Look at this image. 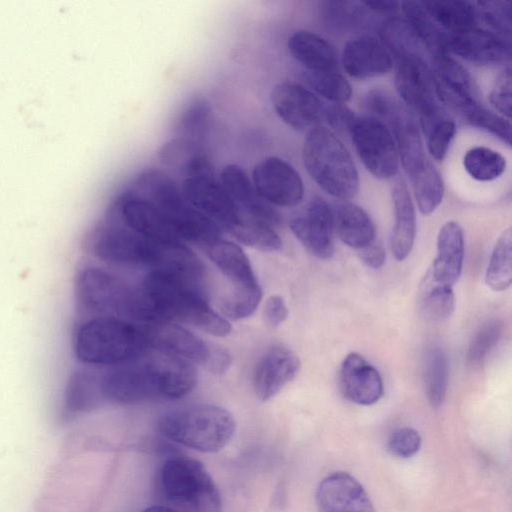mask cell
Returning <instances> with one entry per match:
<instances>
[{
  "label": "cell",
  "instance_id": "cell-47",
  "mask_svg": "<svg viewBox=\"0 0 512 512\" xmlns=\"http://www.w3.org/2000/svg\"><path fill=\"white\" fill-rule=\"evenodd\" d=\"M362 107L371 118L381 121L385 125L391 120L400 103L385 89L373 88L366 92L362 98Z\"/></svg>",
  "mask_w": 512,
  "mask_h": 512
},
{
  "label": "cell",
  "instance_id": "cell-37",
  "mask_svg": "<svg viewBox=\"0 0 512 512\" xmlns=\"http://www.w3.org/2000/svg\"><path fill=\"white\" fill-rule=\"evenodd\" d=\"M448 360L438 346L428 349L424 360V381L428 401L434 408L443 403L448 387Z\"/></svg>",
  "mask_w": 512,
  "mask_h": 512
},
{
  "label": "cell",
  "instance_id": "cell-1",
  "mask_svg": "<svg viewBox=\"0 0 512 512\" xmlns=\"http://www.w3.org/2000/svg\"><path fill=\"white\" fill-rule=\"evenodd\" d=\"M202 269H154L138 288L139 321L185 322L217 337L230 333V323L209 305Z\"/></svg>",
  "mask_w": 512,
  "mask_h": 512
},
{
  "label": "cell",
  "instance_id": "cell-19",
  "mask_svg": "<svg viewBox=\"0 0 512 512\" xmlns=\"http://www.w3.org/2000/svg\"><path fill=\"white\" fill-rule=\"evenodd\" d=\"M148 345L189 363L206 365L212 347L186 328L171 322L154 323L145 327Z\"/></svg>",
  "mask_w": 512,
  "mask_h": 512
},
{
  "label": "cell",
  "instance_id": "cell-52",
  "mask_svg": "<svg viewBox=\"0 0 512 512\" xmlns=\"http://www.w3.org/2000/svg\"><path fill=\"white\" fill-rule=\"evenodd\" d=\"M355 114L342 104H334L324 111L327 122L335 129L347 131Z\"/></svg>",
  "mask_w": 512,
  "mask_h": 512
},
{
  "label": "cell",
  "instance_id": "cell-45",
  "mask_svg": "<svg viewBox=\"0 0 512 512\" xmlns=\"http://www.w3.org/2000/svg\"><path fill=\"white\" fill-rule=\"evenodd\" d=\"M478 16L501 37L511 35V4L508 1H478L474 3Z\"/></svg>",
  "mask_w": 512,
  "mask_h": 512
},
{
  "label": "cell",
  "instance_id": "cell-29",
  "mask_svg": "<svg viewBox=\"0 0 512 512\" xmlns=\"http://www.w3.org/2000/svg\"><path fill=\"white\" fill-rule=\"evenodd\" d=\"M291 56L308 72L337 71L338 55L335 47L317 33L299 30L287 42Z\"/></svg>",
  "mask_w": 512,
  "mask_h": 512
},
{
  "label": "cell",
  "instance_id": "cell-10",
  "mask_svg": "<svg viewBox=\"0 0 512 512\" xmlns=\"http://www.w3.org/2000/svg\"><path fill=\"white\" fill-rule=\"evenodd\" d=\"M347 132L370 174L382 180L396 176L399 154L392 133L384 123L369 116L355 115Z\"/></svg>",
  "mask_w": 512,
  "mask_h": 512
},
{
  "label": "cell",
  "instance_id": "cell-15",
  "mask_svg": "<svg viewBox=\"0 0 512 512\" xmlns=\"http://www.w3.org/2000/svg\"><path fill=\"white\" fill-rule=\"evenodd\" d=\"M271 103L277 116L298 131L318 126L324 117L322 101L310 89L296 82L277 83L271 91Z\"/></svg>",
  "mask_w": 512,
  "mask_h": 512
},
{
  "label": "cell",
  "instance_id": "cell-4",
  "mask_svg": "<svg viewBox=\"0 0 512 512\" xmlns=\"http://www.w3.org/2000/svg\"><path fill=\"white\" fill-rule=\"evenodd\" d=\"M304 167L327 194L346 201L359 189L356 165L340 139L328 128L316 126L307 133L302 149Z\"/></svg>",
  "mask_w": 512,
  "mask_h": 512
},
{
  "label": "cell",
  "instance_id": "cell-40",
  "mask_svg": "<svg viewBox=\"0 0 512 512\" xmlns=\"http://www.w3.org/2000/svg\"><path fill=\"white\" fill-rule=\"evenodd\" d=\"M305 82L319 95L333 102L344 104L352 96V87L338 71L306 72Z\"/></svg>",
  "mask_w": 512,
  "mask_h": 512
},
{
  "label": "cell",
  "instance_id": "cell-46",
  "mask_svg": "<svg viewBox=\"0 0 512 512\" xmlns=\"http://www.w3.org/2000/svg\"><path fill=\"white\" fill-rule=\"evenodd\" d=\"M323 8L327 22L341 29L357 25L363 20L365 14V7L361 2L327 1Z\"/></svg>",
  "mask_w": 512,
  "mask_h": 512
},
{
  "label": "cell",
  "instance_id": "cell-16",
  "mask_svg": "<svg viewBox=\"0 0 512 512\" xmlns=\"http://www.w3.org/2000/svg\"><path fill=\"white\" fill-rule=\"evenodd\" d=\"M118 208L126 226L137 234L164 245L184 244L165 215L146 198L127 191L118 199Z\"/></svg>",
  "mask_w": 512,
  "mask_h": 512
},
{
  "label": "cell",
  "instance_id": "cell-39",
  "mask_svg": "<svg viewBox=\"0 0 512 512\" xmlns=\"http://www.w3.org/2000/svg\"><path fill=\"white\" fill-rule=\"evenodd\" d=\"M210 115L211 107L205 99L191 100L179 115L177 137L201 144L208 130Z\"/></svg>",
  "mask_w": 512,
  "mask_h": 512
},
{
  "label": "cell",
  "instance_id": "cell-8",
  "mask_svg": "<svg viewBox=\"0 0 512 512\" xmlns=\"http://www.w3.org/2000/svg\"><path fill=\"white\" fill-rule=\"evenodd\" d=\"M94 254L111 264L167 268L184 260L191 251L184 245H164L125 228H103L92 243Z\"/></svg>",
  "mask_w": 512,
  "mask_h": 512
},
{
  "label": "cell",
  "instance_id": "cell-55",
  "mask_svg": "<svg viewBox=\"0 0 512 512\" xmlns=\"http://www.w3.org/2000/svg\"><path fill=\"white\" fill-rule=\"evenodd\" d=\"M365 9L382 14H394L400 9V2L395 1H363Z\"/></svg>",
  "mask_w": 512,
  "mask_h": 512
},
{
  "label": "cell",
  "instance_id": "cell-5",
  "mask_svg": "<svg viewBox=\"0 0 512 512\" xmlns=\"http://www.w3.org/2000/svg\"><path fill=\"white\" fill-rule=\"evenodd\" d=\"M133 192L152 202L168 219L184 242L207 248L219 239L221 230L204 214L191 206L180 188L159 170L142 173Z\"/></svg>",
  "mask_w": 512,
  "mask_h": 512
},
{
  "label": "cell",
  "instance_id": "cell-33",
  "mask_svg": "<svg viewBox=\"0 0 512 512\" xmlns=\"http://www.w3.org/2000/svg\"><path fill=\"white\" fill-rule=\"evenodd\" d=\"M400 7L412 31L431 55L445 47L446 36L442 29L428 15L421 2L404 1Z\"/></svg>",
  "mask_w": 512,
  "mask_h": 512
},
{
  "label": "cell",
  "instance_id": "cell-7",
  "mask_svg": "<svg viewBox=\"0 0 512 512\" xmlns=\"http://www.w3.org/2000/svg\"><path fill=\"white\" fill-rule=\"evenodd\" d=\"M165 500L179 512H221L220 492L204 465L193 458L173 456L159 471Z\"/></svg>",
  "mask_w": 512,
  "mask_h": 512
},
{
  "label": "cell",
  "instance_id": "cell-28",
  "mask_svg": "<svg viewBox=\"0 0 512 512\" xmlns=\"http://www.w3.org/2000/svg\"><path fill=\"white\" fill-rule=\"evenodd\" d=\"M394 227L391 235V250L398 261L410 254L416 237V212L407 183L399 177L392 188Z\"/></svg>",
  "mask_w": 512,
  "mask_h": 512
},
{
  "label": "cell",
  "instance_id": "cell-22",
  "mask_svg": "<svg viewBox=\"0 0 512 512\" xmlns=\"http://www.w3.org/2000/svg\"><path fill=\"white\" fill-rule=\"evenodd\" d=\"M219 182L248 217L271 227L281 222L279 213L258 194L251 178L240 165H226Z\"/></svg>",
  "mask_w": 512,
  "mask_h": 512
},
{
  "label": "cell",
  "instance_id": "cell-18",
  "mask_svg": "<svg viewBox=\"0 0 512 512\" xmlns=\"http://www.w3.org/2000/svg\"><path fill=\"white\" fill-rule=\"evenodd\" d=\"M315 500L317 512H375L364 487L343 471L333 472L321 480Z\"/></svg>",
  "mask_w": 512,
  "mask_h": 512
},
{
  "label": "cell",
  "instance_id": "cell-21",
  "mask_svg": "<svg viewBox=\"0 0 512 512\" xmlns=\"http://www.w3.org/2000/svg\"><path fill=\"white\" fill-rule=\"evenodd\" d=\"M205 250L211 261L232 283L233 291L229 296L250 297L262 295L250 260L240 246L221 238Z\"/></svg>",
  "mask_w": 512,
  "mask_h": 512
},
{
  "label": "cell",
  "instance_id": "cell-41",
  "mask_svg": "<svg viewBox=\"0 0 512 512\" xmlns=\"http://www.w3.org/2000/svg\"><path fill=\"white\" fill-rule=\"evenodd\" d=\"M102 397L100 381L84 372L75 373L67 388L66 405L70 412H79L93 407Z\"/></svg>",
  "mask_w": 512,
  "mask_h": 512
},
{
  "label": "cell",
  "instance_id": "cell-32",
  "mask_svg": "<svg viewBox=\"0 0 512 512\" xmlns=\"http://www.w3.org/2000/svg\"><path fill=\"white\" fill-rule=\"evenodd\" d=\"M422 6L432 20L449 34H457L476 28L478 12L469 1H424Z\"/></svg>",
  "mask_w": 512,
  "mask_h": 512
},
{
  "label": "cell",
  "instance_id": "cell-54",
  "mask_svg": "<svg viewBox=\"0 0 512 512\" xmlns=\"http://www.w3.org/2000/svg\"><path fill=\"white\" fill-rule=\"evenodd\" d=\"M230 363L231 358L225 350L212 348L210 357L205 366L213 373H222L228 368Z\"/></svg>",
  "mask_w": 512,
  "mask_h": 512
},
{
  "label": "cell",
  "instance_id": "cell-6",
  "mask_svg": "<svg viewBox=\"0 0 512 512\" xmlns=\"http://www.w3.org/2000/svg\"><path fill=\"white\" fill-rule=\"evenodd\" d=\"M235 420L217 405H197L163 415L160 434L182 446L205 453L222 450L233 438Z\"/></svg>",
  "mask_w": 512,
  "mask_h": 512
},
{
  "label": "cell",
  "instance_id": "cell-27",
  "mask_svg": "<svg viewBox=\"0 0 512 512\" xmlns=\"http://www.w3.org/2000/svg\"><path fill=\"white\" fill-rule=\"evenodd\" d=\"M387 127L396 143L400 162L406 174L411 177L428 161L419 127L413 115L402 105L388 122Z\"/></svg>",
  "mask_w": 512,
  "mask_h": 512
},
{
  "label": "cell",
  "instance_id": "cell-17",
  "mask_svg": "<svg viewBox=\"0 0 512 512\" xmlns=\"http://www.w3.org/2000/svg\"><path fill=\"white\" fill-rule=\"evenodd\" d=\"M290 229L301 244L315 257L329 259L334 254L333 209L320 197H314L304 212L290 221Z\"/></svg>",
  "mask_w": 512,
  "mask_h": 512
},
{
  "label": "cell",
  "instance_id": "cell-42",
  "mask_svg": "<svg viewBox=\"0 0 512 512\" xmlns=\"http://www.w3.org/2000/svg\"><path fill=\"white\" fill-rule=\"evenodd\" d=\"M421 299L424 316L431 321H442L454 311L455 298L452 287L432 282L426 278Z\"/></svg>",
  "mask_w": 512,
  "mask_h": 512
},
{
  "label": "cell",
  "instance_id": "cell-44",
  "mask_svg": "<svg viewBox=\"0 0 512 512\" xmlns=\"http://www.w3.org/2000/svg\"><path fill=\"white\" fill-rule=\"evenodd\" d=\"M462 117L470 125L489 132L508 146L511 145V124L509 119L486 109L478 103L472 106Z\"/></svg>",
  "mask_w": 512,
  "mask_h": 512
},
{
  "label": "cell",
  "instance_id": "cell-3",
  "mask_svg": "<svg viewBox=\"0 0 512 512\" xmlns=\"http://www.w3.org/2000/svg\"><path fill=\"white\" fill-rule=\"evenodd\" d=\"M148 345L145 327L115 317H96L74 333L76 357L91 365H120L144 355Z\"/></svg>",
  "mask_w": 512,
  "mask_h": 512
},
{
  "label": "cell",
  "instance_id": "cell-56",
  "mask_svg": "<svg viewBox=\"0 0 512 512\" xmlns=\"http://www.w3.org/2000/svg\"><path fill=\"white\" fill-rule=\"evenodd\" d=\"M142 512H179L171 506L155 505L144 509Z\"/></svg>",
  "mask_w": 512,
  "mask_h": 512
},
{
  "label": "cell",
  "instance_id": "cell-14",
  "mask_svg": "<svg viewBox=\"0 0 512 512\" xmlns=\"http://www.w3.org/2000/svg\"><path fill=\"white\" fill-rule=\"evenodd\" d=\"M431 56L430 70L435 94L445 105L463 116L478 103L470 74L446 48Z\"/></svg>",
  "mask_w": 512,
  "mask_h": 512
},
{
  "label": "cell",
  "instance_id": "cell-23",
  "mask_svg": "<svg viewBox=\"0 0 512 512\" xmlns=\"http://www.w3.org/2000/svg\"><path fill=\"white\" fill-rule=\"evenodd\" d=\"M339 386L349 401L364 406L376 403L384 391L378 370L355 352L348 354L341 364Z\"/></svg>",
  "mask_w": 512,
  "mask_h": 512
},
{
  "label": "cell",
  "instance_id": "cell-53",
  "mask_svg": "<svg viewBox=\"0 0 512 512\" xmlns=\"http://www.w3.org/2000/svg\"><path fill=\"white\" fill-rule=\"evenodd\" d=\"M360 257L366 266L379 269L385 263L386 254L382 246L371 243L361 249Z\"/></svg>",
  "mask_w": 512,
  "mask_h": 512
},
{
  "label": "cell",
  "instance_id": "cell-49",
  "mask_svg": "<svg viewBox=\"0 0 512 512\" xmlns=\"http://www.w3.org/2000/svg\"><path fill=\"white\" fill-rule=\"evenodd\" d=\"M422 439L417 430L411 427L398 428L388 438L389 452L398 458H410L420 449Z\"/></svg>",
  "mask_w": 512,
  "mask_h": 512
},
{
  "label": "cell",
  "instance_id": "cell-35",
  "mask_svg": "<svg viewBox=\"0 0 512 512\" xmlns=\"http://www.w3.org/2000/svg\"><path fill=\"white\" fill-rule=\"evenodd\" d=\"M409 178L418 209L424 215L431 214L440 205L444 197V182L440 173L428 160L421 169Z\"/></svg>",
  "mask_w": 512,
  "mask_h": 512
},
{
  "label": "cell",
  "instance_id": "cell-43",
  "mask_svg": "<svg viewBox=\"0 0 512 512\" xmlns=\"http://www.w3.org/2000/svg\"><path fill=\"white\" fill-rule=\"evenodd\" d=\"M504 323L499 319H491L483 323L467 349L466 360L470 365L481 363L499 341Z\"/></svg>",
  "mask_w": 512,
  "mask_h": 512
},
{
  "label": "cell",
  "instance_id": "cell-30",
  "mask_svg": "<svg viewBox=\"0 0 512 512\" xmlns=\"http://www.w3.org/2000/svg\"><path fill=\"white\" fill-rule=\"evenodd\" d=\"M334 230L346 245L362 249L373 243L376 229L370 216L361 207L344 202L333 210Z\"/></svg>",
  "mask_w": 512,
  "mask_h": 512
},
{
  "label": "cell",
  "instance_id": "cell-12",
  "mask_svg": "<svg viewBox=\"0 0 512 512\" xmlns=\"http://www.w3.org/2000/svg\"><path fill=\"white\" fill-rule=\"evenodd\" d=\"M180 191L191 206L233 237L254 220L236 205L214 176L184 178Z\"/></svg>",
  "mask_w": 512,
  "mask_h": 512
},
{
  "label": "cell",
  "instance_id": "cell-24",
  "mask_svg": "<svg viewBox=\"0 0 512 512\" xmlns=\"http://www.w3.org/2000/svg\"><path fill=\"white\" fill-rule=\"evenodd\" d=\"M341 62L345 72L358 80L385 75L393 64L383 44L369 35L348 41L343 47Z\"/></svg>",
  "mask_w": 512,
  "mask_h": 512
},
{
  "label": "cell",
  "instance_id": "cell-50",
  "mask_svg": "<svg viewBox=\"0 0 512 512\" xmlns=\"http://www.w3.org/2000/svg\"><path fill=\"white\" fill-rule=\"evenodd\" d=\"M512 76L511 68L505 67L497 76V79L489 94L492 106L507 119L511 118Z\"/></svg>",
  "mask_w": 512,
  "mask_h": 512
},
{
  "label": "cell",
  "instance_id": "cell-2",
  "mask_svg": "<svg viewBox=\"0 0 512 512\" xmlns=\"http://www.w3.org/2000/svg\"><path fill=\"white\" fill-rule=\"evenodd\" d=\"M139 359L105 375L100 381L102 397L120 404L173 400L196 386L197 373L189 362L160 352Z\"/></svg>",
  "mask_w": 512,
  "mask_h": 512
},
{
  "label": "cell",
  "instance_id": "cell-51",
  "mask_svg": "<svg viewBox=\"0 0 512 512\" xmlns=\"http://www.w3.org/2000/svg\"><path fill=\"white\" fill-rule=\"evenodd\" d=\"M263 316L266 323L276 327L288 317V308L284 299L279 295L270 296L264 306Z\"/></svg>",
  "mask_w": 512,
  "mask_h": 512
},
{
  "label": "cell",
  "instance_id": "cell-11",
  "mask_svg": "<svg viewBox=\"0 0 512 512\" xmlns=\"http://www.w3.org/2000/svg\"><path fill=\"white\" fill-rule=\"evenodd\" d=\"M395 87L403 102L418 113L423 132L445 116L435 100L431 70L424 54L396 59Z\"/></svg>",
  "mask_w": 512,
  "mask_h": 512
},
{
  "label": "cell",
  "instance_id": "cell-34",
  "mask_svg": "<svg viewBox=\"0 0 512 512\" xmlns=\"http://www.w3.org/2000/svg\"><path fill=\"white\" fill-rule=\"evenodd\" d=\"M485 282L495 291L508 289L512 282V230L502 232L492 250L487 267Z\"/></svg>",
  "mask_w": 512,
  "mask_h": 512
},
{
  "label": "cell",
  "instance_id": "cell-36",
  "mask_svg": "<svg viewBox=\"0 0 512 512\" xmlns=\"http://www.w3.org/2000/svg\"><path fill=\"white\" fill-rule=\"evenodd\" d=\"M379 35L381 43L395 59L413 54H423V45L403 19L396 17L386 19L379 28Z\"/></svg>",
  "mask_w": 512,
  "mask_h": 512
},
{
  "label": "cell",
  "instance_id": "cell-31",
  "mask_svg": "<svg viewBox=\"0 0 512 512\" xmlns=\"http://www.w3.org/2000/svg\"><path fill=\"white\" fill-rule=\"evenodd\" d=\"M160 157L166 165L182 171L185 178L213 176V166L200 143L176 137L163 145Z\"/></svg>",
  "mask_w": 512,
  "mask_h": 512
},
{
  "label": "cell",
  "instance_id": "cell-48",
  "mask_svg": "<svg viewBox=\"0 0 512 512\" xmlns=\"http://www.w3.org/2000/svg\"><path fill=\"white\" fill-rule=\"evenodd\" d=\"M427 150L433 159L442 161L456 134V125L452 119L444 116L424 132Z\"/></svg>",
  "mask_w": 512,
  "mask_h": 512
},
{
  "label": "cell",
  "instance_id": "cell-9",
  "mask_svg": "<svg viewBox=\"0 0 512 512\" xmlns=\"http://www.w3.org/2000/svg\"><path fill=\"white\" fill-rule=\"evenodd\" d=\"M76 294L81 305L88 310L138 320V288L107 271L93 267L82 270L77 276Z\"/></svg>",
  "mask_w": 512,
  "mask_h": 512
},
{
  "label": "cell",
  "instance_id": "cell-13",
  "mask_svg": "<svg viewBox=\"0 0 512 512\" xmlns=\"http://www.w3.org/2000/svg\"><path fill=\"white\" fill-rule=\"evenodd\" d=\"M251 176L258 194L271 205L294 207L303 200L305 189L300 174L278 156L260 160Z\"/></svg>",
  "mask_w": 512,
  "mask_h": 512
},
{
  "label": "cell",
  "instance_id": "cell-25",
  "mask_svg": "<svg viewBox=\"0 0 512 512\" xmlns=\"http://www.w3.org/2000/svg\"><path fill=\"white\" fill-rule=\"evenodd\" d=\"M298 356L285 347L270 349L260 360L254 375V390L260 401H267L297 375Z\"/></svg>",
  "mask_w": 512,
  "mask_h": 512
},
{
  "label": "cell",
  "instance_id": "cell-20",
  "mask_svg": "<svg viewBox=\"0 0 512 512\" xmlns=\"http://www.w3.org/2000/svg\"><path fill=\"white\" fill-rule=\"evenodd\" d=\"M445 47L449 53L477 65L504 63L510 59V43L493 32L474 28L448 34Z\"/></svg>",
  "mask_w": 512,
  "mask_h": 512
},
{
  "label": "cell",
  "instance_id": "cell-26",
  "mask_svg": "<svg viewBox=\"0 0 512 512\" xmlns=\"http://www.w3.org/2000/svg\"><path fill=\"white\" fill-rule=\"evenodd\" d=\"M463 259V230L456 221H448L439 231L437 255L426 278L452 287L461 275Z\"/></svg>",
  "mask_w": 512,
  "mask_h": 512
},
{
  "label": "cell",
  "instance_id": "cell-38",
  "mask_svg": "<svg viewBox=\"0 0 512 512\" xmlns=\"http://www.w3.org/2000/svg\"><path fill=\"white\" fill-rule=\"evenodd\" d=\"M506 159L498 151L484 146L469 149L463 157L466 172L477 181L499 178L506 169Z\"/></svg>",
  "mask_w": 512,
  "mask_h": 512
}]
</instances>
